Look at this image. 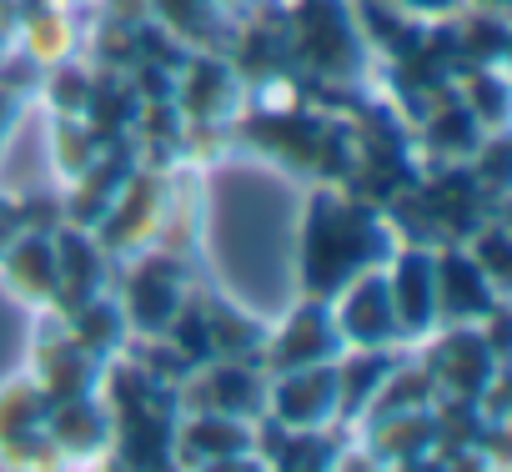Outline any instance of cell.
Segmentation results:
<instances>
[{"mask_svg":"<svg viewBox=\"0 0 512 472\" xmlns=\"http://www.w3.org/2000/svg\"><path fill=\"white\" fill-rule=\"evenodd\" d=\"M397 252V221L382 206L352 196V186H317L302 216V287L307 297H332L352 277L382 267Z\"/></svg>","mask_w":512,"mask_h":472,"instance_id":"cell-1","label":"cell"},{"mask_svg":"<svg viewBox=\"0 0 512 472\" xmlns=\"http://www.w3.org/2000/svg\"><path fill=\"white\" fill-rule=\"evenodd\" d=\"M282 6L292 76H307L312 86H357L372 51L362 41L352 0H282Z\"/></svg>","mask_w":512,"mask_h":472,"instance_id":"cell-2","label":"cell"},{"mask_svg":"<svg viewBox=\"0 0 512 472\" xmlns=\"http://www.w3.org/2000/svg\"><path fill=\"white\" fill-rule=\"evenodd\" d=\"M342 292H347V297H342V322H337V332H342L347 347H357V352H382L387 342H397V317H392V297H387L382 267L352 277Z\"/></svg>","mask_w":512,"mask_h":472,"instance_id":"cell-3","label":"cell"},{"mask_svg":"<svg viewBox=\"0 0 512 472\" xmlns=\"http://www.w3.org/2000/svg\"><path fill=\"white\" fill-rule=\"evenodd\" d=\"M382 277H387V297H392L397 332L422 337V327L437 317V272H432V252H427V247H402V252H392V262L382 267Z\"/></svg>","mask_w":512,"mask_h":472,"instance_id":"cell-4","label":"cell"},{"mask_svg":"<svg viewBox=\"0 0 512 472\" xmlns=\"http://www.w3.org/2000/svg\"><path fill=\"white\" fill-rule=\"evenodd\" d=\"M81 31L66 0H41V6H16V51L26 61H36L41 71L76 56Z\"/></svg>","mask_w":512,"mask_h":472,"instance_id":"cell-5","label":"cell"},{"mask_svg":"<svg viewBox=\"0 0 512 472\" xmlns=\"http://www.w3.org/2000/svg\"><path fill=\"white\" fill-rule=\"evenodd\" d=\"M417 131H412V141L432 156V161H467L472 151H477V141L487 136L482 126H477V116L457 101V91H447V96H437L417 121H412Z\"/></svg>","mask_w":512,"mask_h":472,"instance_id":"cell-6","label":"cell"},{"mask_svg":"<svg viewBox=\"0 0 512 472\" xmlns=\"http://www.w3.org/2000/svg\"><path fill=\"white\" fill-rule=\"evenodd\" d=\"M146 16L176 36L186 51H221L231 21L211 6V0H146Z\"/></svg>","mask_w":512,"mask_h":472,"instance_id":"cell-7","label":"cell"},{"mask_svg":"<svg viewBox=\"0 0 512 472\" xmlns=\"http://www.w3.org/2000/svg\"><path fill=\"white\" fill-rule=\"evenodd\" d=\"M91 81H96V71H91L86 61H76V56H66V61L46 66V71H41V91H46L51 116H86Z\"/></svg>","mask_w":512,"mask_h":472,"instance_id":"cell-8","label":"cell"},{"mask_svg":"<svg viewBox=\"0 0 512 472\" xmlns=\"http://www.w3.org/2000/svg\"><path fill=\"white\" fill-rule=\"evenodd\" d=\"M211 6H216V11L226 16V21H236V16H241V11L251 6V0H211Z\"/></svg>","mask_w":512,"mask_h":472,"instance_id":"cell-9","label":"cell"},{"mask_svg":"<svg viewBox=\"0 0 512 472\" xmlns=\"http://www.w3.org/2000/svg\"><path fill=\"white\" fill-rule=\"evenodd\" d=\"M462 6H482V11H507V0H462Z\"/></svg>","mask_w":512,"mask_h":472,"instance_id":"cell-10","label":"cell"}]
</instances>
